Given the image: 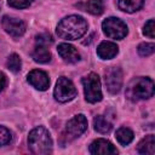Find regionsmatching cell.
<instances>
[{"instance_id": "obj_1", "label": "cell", "mask_w": 155, "mask_h": 155, "mask_svg": "<svg viewBox=\"0 0 155 155\" xmlns=\"http://www.w3.org/2000/svg\"><path fill=\"white\" fill-rule=\"evenodd\" d=\"M87 31V22L76 15L64 17L57 25V34L65 40L80 39Z\"/></svg>"}, {"instance_id": "obj_2", "label": "cell", "mask_w": 155, "mask_h": 155, "mask_svg": "<svg viewBox=\"0 0 155 155\" xmlns=\"http://www.w3.org/2000/svg\"><path fill=\"white\" fill-rule=\"evenodd\" d=\"M29 150L35 155H47L52 153V138L50 132L42 127H35L28 136Z\"/></svg>"}, {"instance_id": "obj_3", "label": "cell", "mask_w": 155, "mask_h": 155, "mask_svg": "<svg viewBox=\"0 0 155 155\" xmlns=\"http://www.w3.org/2000/svg\"><path fill=\"white\" fill-rule=\"evenodd\" d=\"M154 94V81L150 78H134L126 87V97L132 102L148 99Z\"/></svg>"}, {"instance_id": "obj_4", "label": "cell", "mask_w": 155, "mask_h": 155, "mask_svg": "<svg viewBox=\"0 0 155 155\" xmlns=\"http://www.w3.org/2000/svg\"><path fill=\"white\" fill-rule=\"evenodd\" d=\"M85 99L90 103H97L102 101V88H101V80L96 73H90L85 78H82Z\"/></svg>"}, {"instance_id": "obj_5", "label": "cell", "mask_w": 155, "mask_h": 155, "mask_svg": "<svg viewBox=\"0 0 155 155\" xmlns=\"http://www.w3.org/2000/svg\"><path fill=\"white\" fill-rule=\"evenodd\" d=\"M102 29L108 38L116 39V40L124 39L128 33L127 25L121 19L115 18V17H109L104 19L102 23Z\"/></svg>"}, {"instance_id": "obj_6", "label": "cell", "mask_w": 155, "mask_h": 155, "mask_svg": "<svg viewBox=\"0 0 155 155\" xmlns=\"http://www.w3.org/2000/svg\"><path fill=\"white\" fill-rule=\"evenodd\" d=\"M76 88L74 86V84L65 76H61L57 82H56V87L53 91L54 98L61 102V103H65L69 102L71 99H74V97L76 96Z\"/></svg>"}, {"instance_id": "obj_7", "label": "cell", "mask_w": 155, "mask_h": 155, "mask_svg": "<svg viewBox=\"0 0 155 155\" xmlns=\"http://www.w3.org/2000/svg\"><path fill=\"white\" fill-rule=\"evenodd\" d=\"M86 128H87V119L82 114H79V115H75L73 119H70L67 122L64 134H65L67 139L71 140V139L78 138L79 136H81L86 131Z\"/></svg>"}, {"instance_id": "obj_8", "label": "cell", "mask_w": 155, "mask_h": 155, "mask_svg": "<svg viewBox=\"0 0 155 155\" xmlns=\"http://www.w3.org/2000/svg\"><path fill=\"white\" fill-rule=\"evenodd\" d=\"M104 81L108 91L115 94L120 91L122 86V71L117 67H110L104 73Z\"/></svg>"}, {"instance_id": "obj_9", "label": "cell", "mask_w": 155, "mask_h": 155, "mask_svg": "<svg viewBox=\"0 0 155 155\" xmlns=\"http://www.w3.org/2000/svg\"><path fill=\"white\" fill-rule=\"evenodd\" d=\"M2 28L5 29V31L7 34H10L13 38H19L25 33L27 25L22 19L18 18H13L10 16H4L2 21H1Z\"/></svg>"}, {"instance_id": "obj_10", "label": "cell", "mask_w": 155, "mask_h": 155, "mask_svg": "<svg viewBox=\"0 0 155 155\" xmlns=\"http://www.w3.org/2000/svg\"><path fill=\"white\" fill-rule=\"evenodd\" d=\"M28 82L36 90L39 91H45L47 90V87L50 86V79H48V75L42 71V70H39V69H34L31 70L28 76Z\"/></svg>"}, {"instance_id": "obj_11", "label": "cell", "mask_w": 155, "mask_h": 155, "mask_svg": "<svg viewBox=\"0 0 155 155\" xmlns=\"http://www.w3.org/2000/svg\"><path fill=\"white\" fill-rule=\"evenodd\" d=\"M90 153L93 155H116L117 149L107 139H96L90 145Z\"/></svg>"}, {"instance_id": "obj_12", "label": "cell", "mask_w": 155, "mask_h": 155, "mask_svg": "<svg viewBox=\"0 0 155 155\" xmlns=\"http://www.w3.org/2000/svg\"><path fill=\"white\" fill-rule=\"evenodd\" d=\"M58 54L63 58V61L68 62V63H76L80 61V53L78 52V50L69 44H59L57 47Z\"/></svg>"}, {"instance_id": "obj_13", "label": "cell", "mask_w": 155, "mask_h": 155, "mask_svg": "<svg viewBox=\"0 0 155 155\" xmlns=\"http://www.w3.org/2000/svg\"><path fill=\"white\" fill-rule=\"evenodd\" d=\"M119 52V47L116 44L111 41H103L97 47V54L102 59H111Z\"/></svg>"}, {"instance_id": "obj_14", "label": "cell", "mask_w": 155, "mask_h": 155, "mask_svg": "<svg viewBox=\"0 0 155 155\" xmlns=\"http://www.w3.org/2000/svg\"><path fill=\"white\" fill-rule=\"evenodd\" d=\"M137 151L142 155H154L155 154V138L153 134H148L145 136V138H143L138 147H137Z\"/></svg>"}, {"instance_id": "obj_15", "label": "cell", "mask_w": 155, "mask_h": 155, "mask_svg": "<svg viewBox=\"0 0 155 155\" xmlns=\"http://www.w3.org/2000/svg\"><path fill=\"white\" fill-rule=\"evenodd\" d=\"M31 57L36 63H47L51 61V53L47 50V46L44 45H36L31 52Z\"/></svg>"}, {"instance_id": "obj_16", "label": "cell", "mask_w": 155, "mask_h": 155, "mask_svg": "<svg viewBox=\"0 0 155 155\" xmlns=\"http://www.w3.org/2000/svg\"><path fill=\"white\" fill-rule=\"evenodd\" d=\"M143 4H144V0H117V5L120 10L127 13L138 11L143 6Z\"/></svg>"}, {"instance_id": "obj_17", "label": "cell", "mask_w": 155, "mask_h": 155, "mask_svg": "<svg viewBox=\"0 0 155 155\" xmlns=\"http://www.w3.org/2000/svg\"><path fill=\"white\" fill-rule=\"evenodd\" d=\"M93 126H94V130L99 133H108L110 132L111 130V124L102 115H97L93 120Z\"/></svg>"}, {"instance_id": "obj_18", "label": "cell", "mask_w": 155, "mask_h": 155, "mask_svg": "<svg viewBox=\"0 0 155 155\" xmlns=\"http://www.w3.org/2000/svg\"><path fill=\"white\" fill-rule=\"evenodd\" d=\"M116 139L121 145H127L133 140V132L127 127H120L116 131Z\"/></svg>"}, {"instance_id": "obj_19", "label": "cell", "mask_w": 155, "mask_h": 155, "mask_svg": "<svg viewBox=\"0 0 155 155\" xmlns=\"http://www.w3.org/2000/svg\"><path fill=\"white\" fill-rule=\"evenodd\" d=\"M86 11L92 15H102L104 11V0H88L86 2Z\"/></svg>"}, {"instance_id": "obj_20", "label": "cell", "mask_w": 155, "mask_h": 155, "mask_svg": "<svg viewBox=\"0 0 155 155\" xmlns=\"http://www.w3.org/2000/svg\"><path fill=\"white\" fill-rule=\"evenodd\" d=\"M21 67H22V62H21V58L18 54L16 53H12L8 56L7 58V68L13 71V73H17L21 70Z\"/></svg>"}, {"instance_id": "obj_21", "label": "cell", "mask_w": 155, "mask_h": 155, "mask_svg": "<svg viewBox=\"0 0 155 155\" xmlns=\"http://www.w3.org/2000/svg\"><path fill=\"white\" fill-rule=\"evenodd\" d=\"M154 51H155V45L153 42H143L138 46V53L142 57H148L153 54Z\"/></svg>"}, {"instance_id": "obj_22", "label": "cell", "mask_w": 155, "mask_h": 155, "mask_svg": "<svg viewBox=\"0 0 155 155\" xmlns=\"http://www.w3.org/2000/svg\"><path fill=\"white\" fill-rule=\"evenodd\" d=\"M143 34L150 39H154L155 36V23H154V19H149L144 27H143Z\"/></svg>"}, {"instance_id": "obj_23", "label": "cell", "mask_w": 155, "mask_h": 155, "mask_svg": "<svg viewBox=\"0 0 155 155\" xmlns=\"http://www.w3.org/2000/svg\"><path fill=\"white\" fill-rule=\"evenodd\" d=\"M34 0H7V4L15 8H27Z\"/></svg>"}, {"instance_id": "obj_24", "label": "cell", "mask_w": 155, "mask_h": 155, "mask_svg": "<svg viewBox=\"0 0 155 155\" xmlns=\"http://www.w3.org/2000/svg\"><path fill=\"white\" fill-rule=\"evenodd\" d=\"M12 136H11V132L4 127V126H0V147L1 145H5L7 143H10Z\"/></svg>"}, {"instance_id": "obj_25", "label": "cell", "mask_w": 155, "mask_h": 155, "mask_svg": "<svg viewBox=\"0 0 155 155\" xmlns=\"http://www.w3.org/2000/svg\"><path fill=\"white\" fill-rule=\"evenodd\" d=\"M35 40H36V45H44V46H47L48 44H52V41H53L52 36L50 34H46V33L38 35Z\"/></svg>"}, {"instance_id": "obj_26", "label": "cell", "mask_w": 155, "mask_h": 155, "mask_svg": "<svg viewBox=\"0 0 155 155\" xmlns=\"http://www.w3.org/2000/svg\"><path fill=\"white\" fill-rule=\"evenodd\" d=\"M5 86H6V76L4 73L0 71V92L4 90Z\"/></svg>"}, {"instance_id": "obj_27", "label": "cell", "mask_w": 155, "mask_h": 155, "mask_svg": "<svg viewBox=\"0 0 155 155\" xmlns=\"http://www.w3.org/2000/svg\"><path fill=\"white\" fill-rule=\"evenodd\" d=\"M0 7H1V1H0Z\"/></svg>"}]
</instances>
